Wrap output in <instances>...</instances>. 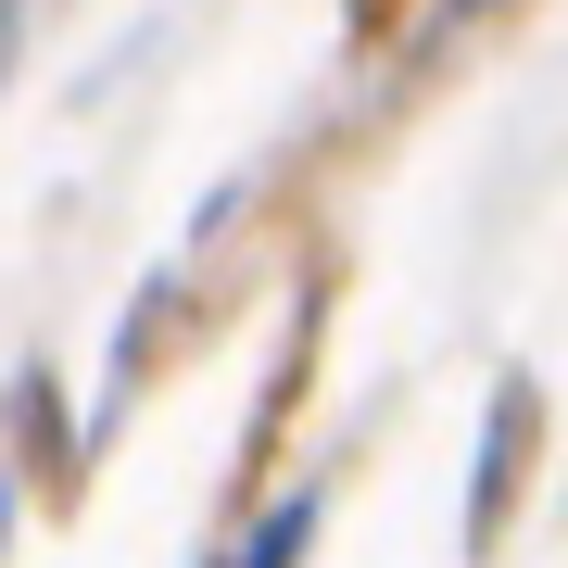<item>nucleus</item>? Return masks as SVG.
<instances>
[{
	"instance_id": "obj_2",
	"label": "nucleus",
	"mask_w": 568,
	"mask_h": 568,
	"mask_svg": "<svg viewBox=\"0 0 568 568\" xmlns=\"http://www.w3.org/2000/svg\"><path fill=\"white\" fill-rule=\"evenodd\" d=\"M0 443H13V480H26V493H77L89 429H77V405H63V366H51V354L13 366V392H0Z\"/></svg>"
},
{
	"instance_id": "obj_4",
	"label": "nucleus",
	"mask_w": 568,
	"mask_h": 568,
	"mask_svg": "<svg viewBox=\"0 0 568 568\" xmlns=\"http://www.w3.org/2000/svg\"><path fill=\"white\" fill-rule=\"evenodd\" d=\"M316 518H328V493H278V506H265V518H241V544H227L215 568H304Z\"/></svg>"
},
{
	"instance_id": "obj_7",
	"label": "nucleus",
	"mask_w": 568,
	"mask_h": 568,
	"mask_svg": "<svg viewBox=\"0 0 568 568\" xmlns=\"http://www.w3.org/2000/svg\"><path fill=\"white\" fill-rule=\"evenodd\" d=\"M13 63H26V0H0V102H13Z\"/></svg>"
},
{
	"instance_id": "obj_6",
	"label": "nucleus",
	"mask_w": 568,
	"mask_h": 568,
	"mask_svg": "<svg viewBox=\"0 0 568 568\" xmlns=\"http://www.w3.org/2000/svg\"><path fill=\"white\" fill-rule=\"evenodd\" d=\"M405 13H417V0H354V51H379V39H405Z\"/></svg>"
},
{
	"instance_id": "obj_5",
	"label": "nucleus",
	"mask_w": 568,
	"mask_h": 568,
	"mask_svg": "<svg viewBox=\"0 0 568 568\" xmlns=\"http://www.w3.org/2000/svg\"><path fill=\"white\" fill-rule=\"evenodd\" d=\"M506 13H518V0H429V26H443V51H455V39H493Z\"/></svg>"
},
{
	"instance_id": "obj_1",
	"label": "nucleus",
	"mask_w": 568,
	"mask_h": 568,
	"mask_svg": "<svg viewBox=\"0 0 568 568\" xmlns=\"http://www.w3.org/2000/svg\"><path fill=\"white\" fill-rule=\"evenodd\" d=\"M544 429H556L544 379H530V366H493V392H480V443H467V556H493V544L518 530L530 467H544Z\"/></svg>"
},
{
	"instance_id": "obj_3",
	"label": "nucleus",
	"mask_w": 568,
	"mask_h": 568,
	"mask_svg": "<svg viewBox=\"0 0 568 568\" xmlns=\"http://www.w3.org/2000/svg\"><path fill=\"white\" fill-rule=\"evenodd\" d=\"M178 328H190V278H164V265H152V278L126 291V328H114V379H102V417H114L126 392L152 379V354H178Z\"/></svg>"
},
{
	"instance_id": "obj_8",
	"label": "nucleus",
	"mask_w": 568,
	"mask_h": 568,
	"mask_svg": "<svg viewBox=\"0 0 568 568\" xmlns=\"http://www.w3.org/2000/svg\"><path fill=\"white\" fill-rule=\"evenodd\" d=\"M13 518H26V480L0 467V556H13Z\"/></svg>"
}]
</instances>
